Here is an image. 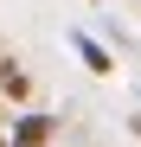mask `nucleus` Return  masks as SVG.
<instances>
[{"label":"nucleus","instance_id":"nucleus-1","mask_svg":"<svg viewBox=\"0 0 141 147\" xmlns=\"http://www.w3.org/2000/svg\"><path fill=\"white\" fill-rule=\"evenodd\" d=\"M70 45H77V58H83L90 70H96V77H109V51H103V45L90 38V32H70Z\"/></svg>","mask_w":141,"mask_h":147},{"label":"nucleus","instance_id":"nucleus-2","mask_svg":"<svg viewBox=\"0 0 141 147\" xmlns=\"http://www.w3.org/2000/svg\"><path fill=\"white\" fill-rule=\"evenodd\" d=\"M45 134H52V121H45V115H26L13 128V147H45Z\"/></svg>","mask_w":141,"mask_h":147}]
</instances>
